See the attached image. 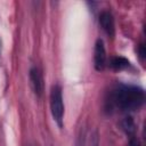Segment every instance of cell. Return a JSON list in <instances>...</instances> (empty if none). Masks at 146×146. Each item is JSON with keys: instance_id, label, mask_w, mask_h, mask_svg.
Instances as JSON below:
<instances>
[{"instance_id": "3", "label": "cell", "mask_w": 146, "mask_h": 146, "mask_svg": "<svg viewBox=\"0 0 146 146\" xmlns=\"http://www.w3.org/2000/svg\"><path fill=\"white\" fill-rule=\"evenodd\" d=\"M106 50L104 46V41L102 39H98L95 43L94 49V65L97 71H103L106 66Z\"/></svg>"}, {"instance_id": "2", "label": "cell", "mask_w": 146, "mask_h": 146, "mask_svg": "<svg viewBox=\"0 0 146 146\" xmlns=\"http://www.w3.org/2000/svg\"><path fill=\"white\" fill-rule=\"evenodd\" d=\"M50 111L54 120L57 122L59 127L63 125L64 117V103H63V94L59 84H55L50 90Z\"/></svg>"}, {"instance_id": "4", "label": "cell", "mask_w": 146, "mask_h": 146, "mask_svg": "<svg viewBox=\"0 0 146 146\" xmlns=\"http://www.w3.org/2000/svg\"><path fill=\"white\" fill-rule=\"evenodd\" d=\"M30 82L33 92L36 97H41L43 92V76L42 72L38 66H33L30 70Z\"/></svg>"}, {"instance_id": "9", "label": "cell", "mask_w": 146, "mask_h": 146, "mask_svg": "<svg viewBox=\"0 0 146 146\" xmlns=\"http://www.w3.org/2000/svg\"><path fill=\"white\" fill-rule=\"evenodd\" d=\"M144 44H140V48H139V52H140V56L144 57L145 56V50H144Z\"/></svg>"}, {"instance_id": "6", "label": "cell", "mask_w": 146, "mask_h": 146, "mask_svg": "<svg viewBox=\"0 0 146 146\" xmlns=\"http://www.w3.org/2000/svg\"><path fill=\"white\" fill-rule=\"evenodd\" d=\"M110 66L115 71H121V70L129 67L130 63L127 58H124L122 56H115V57H112L110 59Z\"/></svg>"}, {"instance_id": "1", "label": "cell", "mask_w": 146, "mask_h": 146, "mask_svg": "<svg viewBox=\"0 0 146 146\" xmlns=\"http://www.w3.org/2000/svg\"><path fill=\"white\" fill-rule=\"evenodd\" d=\"M145 103L144 89L136 86L117 84L106 98V108L110 111L129 112L140 108Z\"/></svg>"}, {"instance_id": "7", "label": "cell", "mask_w": 146, "mask_h": 146, "mask_svg": "<svg viewBox=\"0 0 146 146\" xmlns=\"http://www.w3.org/2000/svg\"><path fill=\"white\" fill-rule=\"evenodd\" d=\"M121 127L122 129L124 130V132L129 136V137H133L135 136V131H136V125H135V122L132 120L131 116H127L122 120L121 122Z\"/></svg>"}, {"instance_id": "8", "label": "cell", "mask_w": 146, "mask_h": 146, "mask_svg": "<svg viewBox=\"0 0 146 146\" xmlns=\"http://www.w3.org/2000/svg\"><path fill=\"white\" fill-rule=\"evenodd\" d=\"M90 146H99V138H98V133L97 131H95L91 136V141H90Z\"/></svg>"}, {"instance_id": "5", "label": "cell", "mask_w": 146, "mask_h": 146, "mask_svg": "<svg viewBox=\"0 0 146 146\" xmlns=\"http://www.w3.org/2000/svg\"><path fill=\"white\" fill-rule=\"evenodd\" d=\"M99 24L102 26V29L104 30V32L113 38L114 34H115V25H114V18H113V15L107 11V10H104L100 13L99 15Z\"/></svg>"}]
</instances>
